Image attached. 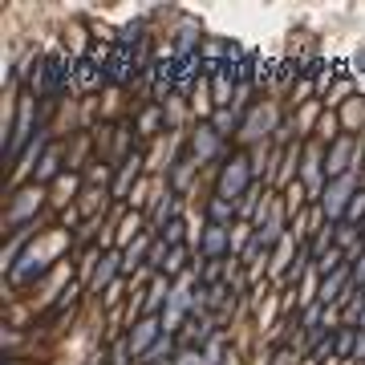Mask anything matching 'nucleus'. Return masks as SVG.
Here are the masks:
<instances>
[{
    "label": "nucleus",
    "instance_id": "nucleus-3",
    "mask_svg": "<svg viewBox=\"0 0 365 365\" xmlns=\"http://www.w3.org/2000/svg\"><path fill=\"white\" fill-rule=\"evenodd\" d=\"M353 191V179H341V182H333V191H329V199H325V211L337 220V215H345V195Z\"/></svg>",
    "mask_w": 365,
    "mask_h": 365
},
{
    "label": "nucleus",
    "instance_id": "nucleus-1",
    "mask_svg": "<svg viewBox=\"0 0 365 365\" xmlns=\"http://www.w3.org/2000/svg\"><path fill=\"white\" fill-rule=\"evenodd\" d=\"M248 163L244 158H232L227 163V170H223V182H220V191H223V203H235V195H240V187L248 182Z\"/></svg>",
    "mask_w": 365,
    "mask_h": 365
},
{
    "label": "nucleus",
    "instance_id": "nucleus-2",
    "mask_svg": "<svg viewBox=\"0 0 365 365\" xmlns=\"http://www.w3.org/2000/svg\"><path fill=\"white\" fill-rule=\"evenodd\" d=\"M155 333H158V321H138V325H134V333H130V341H126V349L146 353V345L155 341Z\"/></svg>",
    "mask_w": 365,
    "mask_h": 365
},
{
    "label": "nucleus",
    "instance_id": "nucleus-7",
    "mask_svg": "<svg viewBox=\"0 0 365 365\" xmlns=\"http://www.w3.org/2000/svg\"><path fill=\"white\" fill-rule=\"evenodd\" d=\"M357 280H365V260H361V264H357Z\"/></svg>",
    "mask_w": 365,
    "mask_h": 365
},
{
    "label": "nucleus",
    "instance_id": "nucleus-6",
    "mask_svg": "<svg viewBox=\"0 0 365 365\" xmlns=\"http://www.w3.org/2000/svg\"><path fill=\"white\" fill-rule=\"evenodd\" d=\"M361 211H365V195H353V203H349V211H345V215H349V220H357Z\"/></svg>",
    "mask_w": 365,
    "mask_h": 365
},
{
    "label": "nucleus",
    "instance_id": "nucleus-4",
    "mask_svg": "<svg viewBox=\"0 0 365 365\" xmlns=\"http://www.w3.org/2000/svg\"><path fill=\"white\" fill-rule=\"evenodd\" d=\"M114 264H118V256H106V260H102V268H98V276H93V288L110 284V276H114Z\"/></svg>",
    "mask_w": 365,
    "mask_h": 365
},
{
    "label": "nucleus",
    "instance_id": "nucleus-5",
    "mask_svg": "<svg viewBox=\"0 0 365 365\" xmlns=\"http://www.w3.org/2000/svg\"><path fill=\"white\" fill-rule=\"evenodd\" d=\"M223 248V227H207V252Z\"/></svg>",
    "mask_w": 365,
    "mask_h": 365
}]
</instances>
